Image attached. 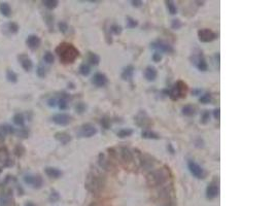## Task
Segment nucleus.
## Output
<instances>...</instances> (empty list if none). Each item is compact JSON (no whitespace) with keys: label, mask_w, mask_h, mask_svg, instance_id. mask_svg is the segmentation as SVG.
I'll list each match as a JSON object with an SVG mask.
<instances>
[{"label":"nucleus","mask_w":275,"mask_h":206,"mask_svg":"<svg viewBox=\"0 0 275 206\" xmlns=\"http://www.w3.org/2000/svg\"><path fill=\"white\" fill-rule=\"evenodd\" d=\"M56 53L63 63H73L79 56L78 50L73 45L67 42L60 43L56 48Z\"/></svg>","instance_id":"nucleus-1"},{"label":"nucleus","mask_w":275,"mask_h":206,"mask_svg":"<svg viewBox=\"0 0 275 206\" xmlns=\"http://www.w3.org/2000/svg\"><path fill=\"white\" fill-rule=\"evenodd\" d=\"M104 177L98 172L92 171L89 173L88 177L86 180V188L88 189L90 192L93 194H97L101 192L104 188Z\"/></svg>","instance_id":"nucleus-2"},{"label":"nucleus","mask_w":275,"mask_h":206,"mask_svg":"<svg viewBox=\"0 0 275 206\" xmlns=\"http://www.w3.org/2000/svg\"><path fill=\"white\" fill-rule=\"evenodd\" d=\"M168 179V172L165 168L158 169L147 176V182L151 186H161Z\"/></svg>","instance_id":"nucleus-3"},{"label":"nucleus","mask_w":275,"mask_h":206,"mask_svg":"<svg viewBox=\"0 0 275 206\" xmlns=\"http://www.w3.org/2000/svg\"><path fill=\"white\" fill-rule=\"evenodd\" d=\"M188 91H189V88L186 82H183L182 81H178L175 82L174 87L169 91V97L172 100H178L179 98H184L187 96Z\"/></svg>","instance_id":"nucleus-4"},{"label":"nucleus","mask_w":275,"mask_h":206,"mask_svg":"<svg viewBox=\"0 0 275 206\" xmlns=\"http://www.w3.org/2000/svg\"><path fill=\"white\" fill-rule=\"evenodd\" d=\"M135 123L140 128H150L151 126H153V121L144 110L139 111L135 117Z\"/></svg>","instance_id":"nucleus-5"},{"label":"nucleus","mask_w":275,"mask_h":206,"mask_svg":"<svg viewBox=\"0 0 275 206\" xmlns=\"http://www.w3.org/2000/svg\"><path fill=\"white\" fill-rule=\"evenodd\" d=\"M98 130L94 125L90 124V123H87V124L82 125L79 127L78 130V136L79 137H85V138H90V137H93L94 135L97 134Z\"/></svg>","instance_id":"nucleus-6"},{"label":"nucleus","mask_w":275,"mask_h":206,"mask_svg":"<svg viewBox=\"0 0 275 206\" xmlns=\"http://www.w3.org/2000/svg\"><path fill=\"white\" fill-rule=\"evenodd\" d=\"M198 37L201 42L207 43V42H211L214 40V39L218 38V34H216L215 32H213L212 30H210V29L204 28V29H200V30L198 31Z\"/></svg>","instance_id":"nucleus-7"},{"label":"nucleus","mask_w":275,"mask_h":206,"mask_svg":"<svg viewBox=\"0 0 275 206\" xmlns=\"http://www.w3.org/2000/svg\"><path fill=\"white\" fill-rule=\"evenodd\" d=\"M24 182L27 185L33 187L34 189H40L43 185V179L40 175H32L27 174L24 176Z\"/></svg>","instance_id":"nucleus-8"},{"label":"nucleus","mask_w":275,"mask_h":206,"mask_svg":"<svg viewBox=\"0 0 275 206\" xmlns=\"http://www.w3.org/2000/svg\"><path fill=\"white\" fill-rule=\"evenodd\" d=\"M188 167H189L190 172L195 176V177H197V178H204V175H205L204 169L202 168L198 163H196L195 161H193V160H189V161H188Z\"/></svg>","instance_id":"nucleus-9"},{"label":"nucleus","mask_w":275,"mask_h":206,"mask_svg":"<svg viewBox=\"0 0 275 206\" xmlns=\"http://www.w3.org/2000/svg\"><path fill=\"white\" fill-rule=\"evenodd\" d=\"M151 48L157 50V52L159 53H168V54L174 53V49L172 48V45H170L169 43L163 40H158V41L151 43Z\"/></svg>","instance_id":"nucleus-10"},{"label":"nucleus","mask_w":275,"mask_h":206,"mask_svg":"<svg viewBox=\"0 0 275 206\" xmlns=\"http://www.w3.org/2000/svg\"><path fill=\"white\" fill-rule=\"evenodd\" d=\"M219 194V186L218 180L214 179L209 183L207 189H206V197H207V199L211 200L218 197Z\"/></svg>","instance_id":"nucleus-11"},{"label":"nucleus","mask_w":275,"mask_h":206,"mask_svg":"<svg viewBox=\"0 0 275 206\" xmlns=\"http://www.w3.org/2000/svg\"><path fill=\"white\" fill-rule=\"evenodd\" d=\"M52 121L56 125L59 126H67L72 121V117L68 114H57L52 118Z\"/></svg>","instance_id":"nucleus-12"},{"label":"nucleus","mask_w":275,"mask_h":206,"mask_svg":"<svg viewBox=\"0 0 275 206\" xmlns=\"http://www.w3.org/2000/svg\"><path fill=\"white\" fill-rule=\"evenodd\" d=\"M12 165L13 163L10 161L8 151L6 147H1L0 149V170H2V168L4 167H9Z\"/></svg>","instance_id":"nucleus-13"},{"label":"nucleus","mask_w":275,"mask_h":206,"mask_svg":"<svg viewBox=\"0 0 275 206\" xmlns=\"http://www.w3.org/2000/svg\"><path fill=\"white\" fill-rule=\"evenodd\" d=\"M108 82V78L104 73H101V72H97L93 75L92 77V84L94 86L98 87V88H102V87H105Z\"/></svg>","instance_id":"nucleus-14"},{"label":"nucleus","mask_w":275,"mask_h":206,"mask_svg":"<svg viewBox=\"0 0 275 206\" xmlns=\"http://www.w3.org/2000/svg\"><path fill=\"white\" fill-rule=\"evenodd\" d=\"M192 61H193L195 66H196L200 71H206L208 69L207 62H206L205 58L203 55H202V53L200 54V55H195L193 57V59H192Z\"/></svg>","instance_id":"nucleus-15"},{"label":"nucleus","mask_w":275,"mask_h":206,"mask_svg":"<svg viewBox=\"0 0 275 206\" xmlns=\"http://www.w3.org/2000/svg\"><path fill=\"white\" fill-rule=\"evenodd\" d=\"M19 61L21 63L22 68H23L24 70H26L28 72L32 70V68H33V62H32V60L27 55L19 56Z\"/></svg>","instance_id":"nucleus-16"},{"label":"nucleus","mask_w":275,"mask_h":206,"mask_svg":"<svg viewBox=\"0 0 275 206\" xmlns=\"http://www.w3.org/2000/svg\"><path fill=\"white\" fill-rule=\"evenodd\" d=\"M26 43H27L28 48L30 50H36V49L39 48V45H40V43H41V40L37 35L32 34V35L28 36Z\"/></svg>","instance_id":"nucleus-17"},{"label":"nucleus","mask_w":275,"mask_h":206,"mask_svg":"<svg viewBox=\"0 0 275 206\" xmlns=\"http://www.w3.org/2000/svg\"><path fill=\"white\" fill-rule=\"evenodd\" d=\"M13 132L14 130L10 125H7V124L0 125V142L4 141L6 136L9 134H13Z\"/></svg>","instance_id":"nucleus-18"},{"label":"nucleus","mask_w":275,"mask_h":206,"mask_svg":"<svg viewBox=\"0 0 275 206\" xmlns=\"http://www.w3.org/2000/svg\"><path fill=\"white\" fill-rule=\"evenodd\" d=\"M157 77H158V71L156 69V67L150 65V66H147L145 68V70H144V77L146 78V81L154 82L155 79L157 78Z\"/></svg>","instance_id":"nucleus-19"},{"label":"nucleus","mask_w":275,"mask_h":206,"mask_svg":"<svg viewBox=\"0 0 275 206\" xmlns=\"http://www.w3.org/2000/svg\"><path fill=\"white\" fill-rule=\"evenodd\" d=\"M134 70H135V68L133 65H128L127 67H125L124 69H123L121 77L124 79V81L130 82L133 77V74H134Z\"/></svg>","instance_id":"nucleus-20"},{"label":"nucleus","mask_w":275,"mask_h":206,"mask_svg":"<svg viewBox=\"0 0 275 206\" xmlns=\"http://www.w3.org/2000/svg\"><path fill=\"white\" fill-rule=\"evenodd\" d=\"M55 139L58 140L61 144H67L71 141V136L66 132H57L55 134Z\"/></svg>","instance_id":"nucleus-21"},{"label":"nucleus","mask_w":275,"mask_h":206,"mask_svg":"<svg viewBox=\"0 0 275 206\" xmlns=\"http://www.w3.org/2000/svg\"><path fill=\"white\" fill-rule=\"evenodd\" d=\"M45 172L50 178H59L62 176V171L55 167H46L45 169Z\"/></svg>","instance_id":"nucleus-22"},{"label":"nucleus","mask_w":275,"mask_h":206,"mask_svg":"<svg viewBox=\"0 0 275 206\" xmlns=\"http://www.w3.org/2000/svg\"><path fill=\"white\" fill-rule=\"evenodd\" d=\"M182 114L186 115V117H193V115H195V114H196V107L192 105V104H187V105H184L182 107Z\"/></svg>","instance_id":"nucleus-23"},{"label":"nucleus","mask_w":275,"mask_h":206,"mask_svg":"<svg viewBox=\"0 0 275 206\" xmlns=\"http://www.w3.org/2000/svg\"><path fill=\"white\" fill-rule=\"evenodd\" d=\"M0 13H2V16L8 18L12 16V8L8 3L6 2H1L0 3Z\"/></svg>","instance_id":"nucleus-24"},{"label":"nucleus","mask_w":275,"mask_h":206,"mask_svg":"<svg viewBox=\"0 0 275 206\" xmlns=\"http://www.w3.org/2000/svg\"><path fill=\"white\" fill-rule=\"evenodd\" d=\"M88 62L93 65V66H97L100 63V57L95 53L89 52L88 53Z\"/></svg>","instance_id":"nucleus-25"},{"label":"nucleus","mask_w":275,"mask_h":206,"mask_svg":"<svg viewBox=\"0 0 275 206\" xmlns=\"http://www.w3.org/2000/svg\"><path fill=\"white\" fill-rule=\"evenodd\" d=\"M141 136L145 139H160V135L154 131H151V130H144L141 132Z\"/></svg>","instance_id":"nucleus-26"},{"label":"nucleus","mask_w":275,"mask_h":206,"mask_svg":"<svg viewBox=\"0 0 275 206\" xmlns=\"http://www.w3.org/2000/svg\"><path fill=\"white\" fill-rule=\"evenodd\" d=\"M121 157L122 159L124 160L125 162H131L133 160V155L132 153L130 151L129 149H126V147H123L122 151H121Z\"/></svg>","instance_id":"nucleus-27"},{"label":"nucleus","mask_w":275,"mask_h":206,"mask_svg":"<svg viewBox=\"0 0 275 206\" xmlns=\"http://www.w3.org/2000/svg\"><path fill=\"white\" fill-rule=\"evenodd\" d=\"M79 73H81L82 75H84V77H88V75L90 74V72H91V67H90V65L88 63H82L81 66H79Z\"/></svg>","instance_id":"nucleus-28"},{"label":"nucleus","mask_w":275,"mask_h":206,"mask_svg":"<svg viewBox=\"0 0 275 206\" xmlns=\"http://www.w3.org/2000/svg\"><path fill=\"white\" fill-rule=\"evenodd\" d=\"M42 4L45 5L48 9L52 10V9L56 8V7L58 6V4H59V2H58L57 0H43Z\"/></svg>","instance_id":"nucleus-29"},{"label":"nucleus","mask_w":275,"mask_h":206,"mask_svg":"<svg viewBox=\"0 0 275 206\" xmlns=\"http://www.w3.org/2000/svg\"><path fill=\"white\" fill-rule=\"evenodd\" d=\"M133 134V130L130 129V128H127V129H122L120 130V131L118 132V137L119 138H126V137H129L131 136Z\"/></svg>","instance_id":"nucleus-30"},{"label":"nucleus","mask_w":275,"mask_h":206,"mask_svg":"<svg viewBox=\"0 0 275 206\" xmlns=\"http://www.w3.org/2000/svg\"><path fill=\"white\" fill-rule=\"evenodd\" d=\"M13 123L16 124L17 126H20V127H23L24 124H25V118L24 115L22 114H14L13 117Z\"/></svg>","instance_id":"nucleus-31"},{"label":"nucleus","mask_w":275,"mask_h":206,"mask_svg":"<svg viewBox=\"0 0 275 206\" xmlns=\"http://www.w3.org/2000/svg\"><path fill=\"white\" fill-rule=\"evenodd\" d=\"M5 27L7 28V30H8L9 33H12V34L17 33V32L19 31V26H18L17 23H13V22H9V23L5 24Z\"/></svg>","instance_id":"nucleus-32"},{"label":"nucleus","mask_w":275,"mask_h":206,"mask_svg":"<svg viewBox=\"0 0 275 206\" xmlns=\"http://www.w3.org/2000/svg\"><path fill=\"white\" fill-rule=\"evenodd\" d=\"M74 108H75V111H77V114H82L87 110V104L84 102H77V104H75Z\"/></svg>","instance_id":"nucleus-33"},{"label":"nucleus","mask_w":275,"mask_h":206,"mask_svg":"<svg viewBox=\"0 0 275 206\" xmlns=\"http://www.w3.org/2000/svg\"><path fill=\"white\" fill-rule=\"evenodd\" d=\"M6 78H7V81H8V82H13V84L18 82V75L10 69L6 71Z\"/></svg>","instance_id":"nucleus-34"},{"label":"nucleus","mask_w":275,"mask_h":206,"mask_svg":"<svg viewBox=\"0 0 275 206\" xmlns=\"http://www.w3.org/2000/svg\"><path fill=\"white\" fill-rule=\"evenodd\" d=\"M166 5H167L168 12L171 14H176L177 13V8H176V6H175L174 2H173V1H171V0H167V1H166Z\"/></svg>","instance_id":"nucleus-35"},{"label":"nucleus","mask_w":275,"mask_h":206,"mask_svg":"<svg viewBox=\"0 0 275 206\" xmlns=\"http://www.w3.org/2000/svg\"><path fill=\"white\" fill-rule=\"evenodd\" d=\"M211 94L210 93H205L204 95H202L200 98H199V101L202 104H208L211 102Z\"/></svg>","instance_id":"nucleus-36"},{"label":"nucleus","mask_w":275,"mask_h":206,"mask_svg":"<svg viewBox=\"0 0 275 206\" xmlns=\"http://www.w3.org/2000/svg\"><path fill=\"white\" fill-rule=\"evenodd\" d=\"M209 120H210V113H209V110H204L201 114V124L206 125Z\"/></svg>","instance_id":"nucleus-37"},{"label":"nucleus","mask_w":275,"mask_h":206,"mask_svg":"<svg viewBox=\"0 0 275 206\" xmlns=\"http://www.w3.org/2000/svg\"><path fill=\"white\" fill-rule=\"evenodd\" d=\"M43 60H45V63L48 64H53L54 61H55V57H54L53 53L50 52H45V54L43 55Z\"/></svg>","instance_id":"nucleus-38"},{"label":"nucleus","mask_w":275,"mask_h":206,"mask_svg":"<svg viewBox=\"0 0 275 206\" xmlns=\"http://www.w3.org/2000/svg\"><path fill=\"white\" fill-rule=\"evenodd\" d=\"M109 31L114 35H120L122 33L123 29L120 25H111L110 28H109Z\"/></svg>","instance_id":"nucleus-39"},{"label":"nucleus","mask_w":275,"mask_h":206,"mask_svg":"<svg viewBox=\"0 0 275 206\" xmlns=\"http://www.w3.org/2000/svg\"><path fill=\"white\" fill-rule=\"evenodd\" d=\"M126 21H127V27L128 28H135L138 25V22H137L135 19H133L131 17H127L126 18Z\"/></svg>","instance_id":"nucleus-40"},{"label":"nucleus","mask_w":275,"mask_h":206,"mask_svg":"<svg viewBox=\"0 0 275 206\" xmlns=\"http://www.w3.org/2000/svg\"><path fill=\"white\" fill-rule=\"evenodd\" d=\"M100 124L104 129H109L110 128V120L107 117H104L100 120Z\"/></svg>","instance_id":"nucleus-41"},{"label":"nucleus","mask_w":275,"mask_h":206,"mask_svg":"<svg viewBox=\"0 0 275 206\" xmlns=\"http://www.w3.org/2000/svg\"><path fill=\"white\" fill-rule=\"evenodd\" d=\"M182 27V23L180 22V20L178 19H174L172 20V23H171V28L173 29V30H178V29H180Z\"/></svg>","instance_id":"nucleus-42"},{"label":"nucleus","mask_w":275,"mask_h":206,"mask_svg":"<svg viewBox=\"0 0 275 206\" xmlns=\"http://www.w3.org/2000/svg\"><path fill=\"white\" fill-rule=\"evenodd\" d=\"M99 165L102 168H104V169H107L108 168V162L105 160V158H104V155L103 154H100L99 155Z\"/></svg>","instance_id":"nucleus-43"},{"label":"nucleus","mask_w":275,"mask_h":206,"mask_svg":"<svg viewBox=\"0 0 275 206\" xmlns=\"http://www.w3.org/2000/svg\"><path fill=\"white\" fill-rule=\"evenodd\" d=\"M58 28H59V30L62 32V33H66L67 30H68V25H67L66 22L61 21L58 23Z\"/></svg>","instance_id":"nucleus-44"},{"label":"nucleus","mask_w":275,"mask_h":206,"mask_svg":"<svg viewBox=\"0 0 275 206\" xmlns=\"http://www.w3.org/2000/svg\"><path fill=\"white\" fill-rule=\"evenodd\" d=\"M36 73H37V75L39 77L43 78V77H45V75H46V70H45V68L43 66L39 65V66L37 67V70H36Z\"/></svg>","instance_id":"nucleus-45"},{"label":"nucleus","mask_w":275,"mask_h":206,"mask_svg":"<svg viewBox=\"0 0 275 206\" xmlns=\"http://www.w3.org/2000/svg\"><path fill=\"white\" fill-rule=\"evenodd\" d=\"M60 199V195L58 192H56V191H52V194L50 195V201L53 202V203H55V202H57L58 200Z\"/></svg>","instance_id":"nucleus-46"},{"label":"nucleus","mask_w":275,"mask_h":206,"mask_svg":"<svg viewBox=\"0 0 275 206\" xmlns=\"http://www.w3.org/2000/svg\"><path fill=\"white\" fill-rule=\"evenodd\" d=\"M45 23L49 26V28L50 29V30H53V28H54V18H53V16L48 14V16L45 17Z\"/></svg>","instance_id":"nucleus-47"},{"label":"nucleus","mask_w":275,"mask_h":206,"mask_svg":"<svg viewBox=\"0 0 275 206\" xmlns=\"http://www.w3.org/2000/svg\"><path fill=\"white\" fill-rule=\"evenodd\" d=\"M18 135H19V137H21V138H27L28 137V134H29V132H28V130H26V129H22V130H19V131H17L16 132Z\"/></svg>","instance_id":"nucleus-48"},{"label":"nucleus","mask_w":275,"mask_h":206,"mask_svg":"<svg viewBox=\"0 0 275 206\" xmlns=\"http://www.w3.org/2000/svg\"><path fill=\"white\" fill-rule=\"evenodd\" d=\"M153 60H154V62L159 63L162 60V54L159 53V52H155L154 55H153Z\"/></svg>","instance_id":"nucleus-49"},{"label":"nucleus","mask_w":275,"mask_h":206,"mask_svg":"<svg viewBox=\"0 0 275 206\" xmlns=\"http://www.w3.org/2000/svg\"><path fill=\"white\" fill-rule=\"evenodd\" d=\"M131 3H132V5L134 7H140L141 5L143 4V2L141 1V0H132Z\"/></svg>","instance_id":"nucleus-50"},{"label":"nucleus","mask_w":275,"mask_h":206,"mask_svg":"<svg viewBox=\"0 0 275 206\" xmlns=\"http://www.w3.org/2000/svg\"><path fill=\"white\" fill-rule=\"evenodd\" d=\"M213 117H214L215 120H219V118H220V109L219 108L214 109V111H213Z\"/></svg>","instance_id":"nucleus-51"},{"label":"nucleus","mask_w":275,"mask_h":206,"mask_svg":"<svg viewBox=\"0 0 275 206\" xmlns=\"http://www.w3.org/2000/svg\"><path fill=\"white\" fill-rule=\"evenodd\" d=\"M48 103H49V106H50V107H55V106L57 105V99H56V98H52V99H50V100L48 101Z\"/></svg>","instance_id":"nucleus-52"},{"label":"nucleus","mask_w":275,"mask_h":206,"mask_svg":"<svg viewBox=\"0 0 275 206\" xmlns=\"http://www.w3.org/2000/svg\"><path fill=\"white\" fill-rule=\"evenodd\" d=\"M196 146L197 147H203L204 146V142H203V140H202L201 138H198L196 140Z\"/></svg>","instance_id":"nucleus-53"},{"label":"nucleus","mask_w":275,"mask_h":206,"mask_svg":"<svg viewBox=\"0 0 275 206\" xmlns=\"http://www.w3.org/2000/svg\"><path fill=\"white\" fill-rule=\"evenodd\" d=\"M201 93H202V90H201V89H194L193 91H192V94H193L194 96H198V95H200Z\"/></svg>","instance_id":"nucleus-54"},{"label":"nucleus","mask_w":275,"mask_h":206,"mask_svg":"<svg viewBox=\"0 0 275 206\" xmlns=\"http://www.w3.org/2000/svg\"><path fill=\"white\" fill-rule=\"evenodd\" d=\"M167 149H168V151H170V154H175V150L173 149V146H172V144L171 143H168V145H167Z\"/></svg>","instance_id":"nucleus-55"},{"label":"nucleus","mask_w":275,"mask_h":206,"mask_svg":"<svg viewBox=\"0 0 275 206\" xmlns=\"http://www.w3.org/2000/svg\"><path fill=\"white\" fill-rule=\"evenodd\" d=\"M25 206H35V204H34V203H32V202H27L26 205H25Z\"/></svg>","instance_id":"nucleus-56"},{"label":"nucleus","mask_w":275,"mask_h":206,"mask_svg":"<svg viewBox=\"0 0 275 206\" xmlns=\"http://www.w3.org/2000/svg\"><path fill=\"white\" fill-rule=\"evenodd\" d=\"M90 206H101L100 204H98V203H92Z\"/></svg>","instance_id":"nucleus-57"}]
</instances>
